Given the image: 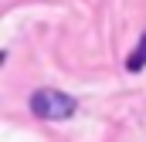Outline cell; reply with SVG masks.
<instances>
[{"instance_id":"obj_1","label":"cell","mask_w":146,"mask_h":142,"mask_svg":"<svg viewBox=\"0 0 146 142\" xmlns=\"http://www.w3.org/2000/svg\"><path fill=\"white\" fill-rule=\"evenodd\" d=\"M31 112L48 122H65L78 112V102H75V95L61 91V88H37L31 95Z\"/></svg>"},{"instance_id":"obj_2","label":"cell","mask_w":146,"mask_h":142,"mask_svg":"<svg viewBox=\"0 0 146 142\" xmlns=\"http://www.w3.org/2000/svg\"><path fill=\"white\" fill-rule=\"evenodd\" d=\"M143 68H146V31H143V37H139V47L126 58V71L136 74V71H143Z\"/></svg>"}]
</instances>
